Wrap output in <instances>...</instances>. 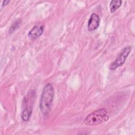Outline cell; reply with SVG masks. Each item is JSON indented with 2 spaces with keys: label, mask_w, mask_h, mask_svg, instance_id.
I'll return each mask as SVG.
<instances>
[{
  "label": "cell",
  "mask_w": 135,
  "mask_h": 135,
  "mask_svg": "<svg viewBox=\"0 0 135 135\" xmlns=\"http://www.w3.org/2000/svg\"><path fill=\"white\" fill-rule=\"evenodd\" d=\"M44 30V26L43 24L40 23L36 25L29 31L28 37L32 40H35L43 34Z\"/></svg>",
  "instance_id": "cell-5"
},
{
  "label": "cell",
  "mask_w": 135,
  "mask_h": 135,
  "mask_svg": "<svg viewBox=\"0 0 135 135\" xmlns=\"http://www.w3.org/2000/svg\"><path fill=\"white\" fill-rule=\"evenodd\" d=\"M131 46H127L123 48L118 55L115 61L111 63L109 66V69L110 70H114L120 66H121L124 63L127 57L131 52Z\"/></svg>",
  "instance_id": "cell-4"
},
{
  "label": "cell",
  "mask_w": 135,
  "mask_h": 135,
  "mask_svg": "<svg viewBox=\"0 0 135 135\" xmlns=\"http://www.w3.org/2000/svg\"><path fill=\"white\" fill-rule=\"evenodd\" d=\"M9 1H4L3 2V3H2V5L4 6H6L8 3H9Z\"/></svg>",
  "instance_id": "cell-9"
},
{
  "label": "cell",
  "mask_w": 135,
  "mask_h": 135,
  "mask_svg": "<svg viewBox=\"0 0 135 135\" xmlns=\"http://www.w3.org/2000/svg\"><path fill=\"white\" fill-rule=\"evenodd\" d=\"M35 97V90L31 89L27 92L26 95L23 98L21 118L24 121H28L30 118L32 113Z\"/></svg>",
  "instance_id": "cell-3"
},
{
  "label": "cell",
  "mask_w": 135,
  "mask_h": 135,
  "mask_svg": "<svg viewBox=\"0 0 135 135\" xmlns=\"http://www.w3.org/2000/svg\"><path fill=\"white\" fill-rule=\"evenodd\" d=\"M109 119L108 112L101 108L89 114L84 119V123L89 126H95L107 122Z\"/></svg>",
  "instance_id": "cell-2"
},
{
  "label": "cell",
  "mask_w": 135,
  "mask_h": 135,
  "mask_svg": "<svg viewBox=\"0 0 135 135\" xmlns=\"http://www.w3.org/2000/svg\"><path fill=\"white\" fill-rule=\"evenodd\" d=\"M100 19L99 15L96 13H92L89 20L88 23V30L89 31H93L98 28L100 25Z\"/></svg>",
  "instance_id": "cell-6"
},
{
  "label": "cell",
  "mask_w": 135,
  "mask_h": 135,
  "mask_svg": "<svg viewBox=\"0 0 135 135\" xmlns=\"http://www.w3.org/2000/svg\"><path fill=\"white\" fill-rule=\"evenodd\" d=\"M122 1L121 0H112L111 1L109 7L111 13H114L121 5Z\"/></svg>",
  "instance_id": "cell-7"
},
{
  "label": "cell",
  "mask_w": 135,
  "mask_h": 135,
  "mask_svg": "<svg viewBox=\"0 0 135 135\" xmlns=\"http://www.w3.org/2000/svg\"><path fill=\"white\" fill-rule=\"evenodd\" d=\"M21 23H22V21L20 19H18L17 20L15 21L10 27L9 29V33L12 34L16 30H17L20 26Z\"/></svg>",
  "instance_id": "cell-8"
},
{
  "label": "cell",
  "mask_w": 135,
  "mask_h": 135,
  "mask_svg": "<svg viewBox=\"0 0 135 135\" xmlns=\"http://www.w3.org/2000/svg\"><path fill=\"white\" fill-rule=\"evenodd\" d=\"M54 96V88L52 84L47 83L43 89L40 100V109L44 115H47L49 114Z\"/></svg>",
  "instance_id": "cell-1"
}]
</instances>
